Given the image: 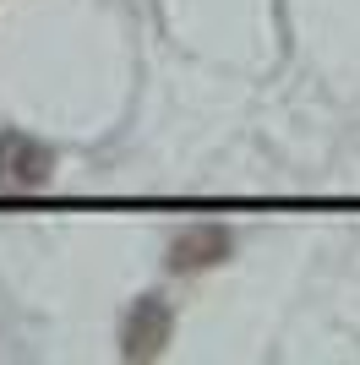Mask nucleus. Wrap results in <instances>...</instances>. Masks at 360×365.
<instances>
[{"instance_id": "obj_1", "label": "nucleus", "mask_w": 360, "mask_h": 365, "mask_svg": "<svg viewBox=\"0 0 360 365\" xmlns=\"http://www.w3.org/2000/svg\"><path fill=\"white\" fill-rule=\"evenodd\" d=\"M55 175V148L28 131H0V191H39Z\"/></svg>"}, {"instance_id": "obj_2", "label": "nucleus", "mask_w": 360, "mask_h": 365, "mask_svg": "<svg viewBox=\"0 0 360 365\" xmlns=\"http://www.w3.org/2000/svg\"><path fill=\"white\" fill-rule=\"evenodd\" d=\"M169 333H175L169 300L164 294H142V300H131V311L120 317V354H126V360H153V354H164Z\"/></svg>"}, {"instance_id": "obj_3", "label": "nucleus", "mask_w": 360, "mask_h": 365, "mask_svg": "<svg viewBox=\"0 0 360 365\" xmlns=\"http://www.w3.org/2000/svg\"><path fill=\"white\" fill-rule=\"evenodd\" d=\"M229 251H235V235L224 224H191L169 245V273H208V267L229 262Z\"/></svg>"}]
</instances>
